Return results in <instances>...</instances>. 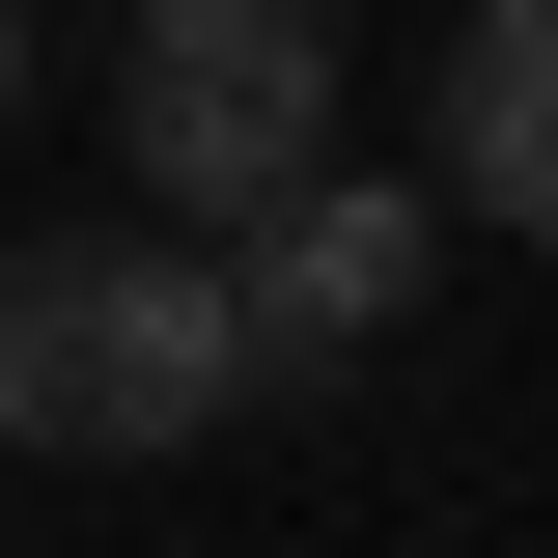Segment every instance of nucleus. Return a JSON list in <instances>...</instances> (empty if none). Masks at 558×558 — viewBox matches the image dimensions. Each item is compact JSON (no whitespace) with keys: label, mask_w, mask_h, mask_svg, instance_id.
<instances>
[{"label":"nucleus","mask_w":558,"mask_h":558,"mask_svg":"<svg viewBox=\"0 0 558 558\" xmlns=\"http://www.w3.org/2000/svg\"><path fill=\"white\" fill-rule=\"evenodd\" d=\"M279 391L252 336V252L223 223H57V252H0V447H84V475H140V447H223V418Z\"/></svg>","instance_id":"nucleus-1"},{"label":"nucleus","mask_w":558,"mask_h":558,"mask_svg":"<svg viewBox=\"0 0 558 558\" xmlns=\"http://www.w3.org/2000/svg\"><path fill=\"white\" fill-rule=\"evenodd\" d=\"M0 140H28V0H0Z\"/></svg>","instance_id":"nucleus-5"},{"label":"nucleus","mask_w":558,"mask_h":558,"mask_svg":"<svg viewBox=\"0 0 558 558\" xmlns=\"http://www.w3.org/2000/svg\"><path fill=\"white\" fill-rule=\"evenodd\" d=\"M447 168H307V196H252L223 223V252H252V336H279V391H307V363H391L418 336V279H447Z\"/></svg>","instance_id":"nucleus-3"},{"label":"nucleus","mask_w":558,"mask_h":558,"mask_svg":"<svg viewBox=\"0 0 558 558\" xmlns=\"http://www.w3.org/2000/svg\"><path fill=\"white\" fill-rule=\"evenodd\" d=\"M447 196L558 252V0H447Z\"/></svg>","instance_id":"nucleus-4"},{"label":"nucleus","mask_w":558,"mask_h":558,"mask_svg":"<svg viewBox=\"0 0 558 558\" xmlns=\"http://www.w3.org/2000/svg\"><path fill=\"white\" fill-rule=\"evenodd\" d=\"M112 140H140V196H168V223L307 196V168H336V0H140Z\"/></svg>","instance_id":"nucleus-2"}]
</instances>
